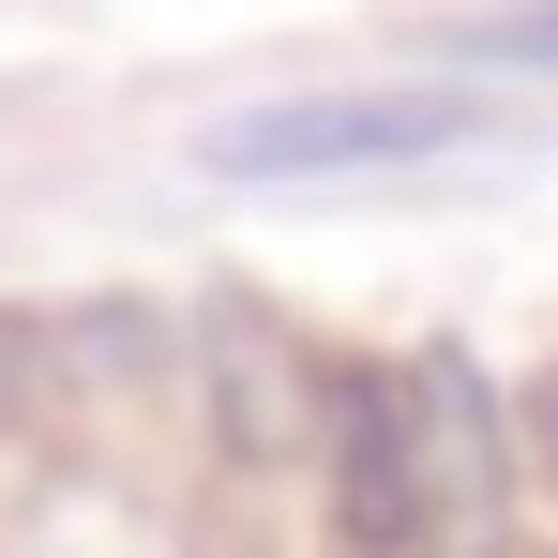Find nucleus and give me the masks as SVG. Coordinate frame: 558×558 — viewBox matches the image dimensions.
Returning <instances> with one entry per match:
<instances>
[{"label":"nucleus","instance_id":"obj_3","mask_svg":"<svg viewBox=\"0 0 558 558\" xmlns=\"http://www.w3.org/2000/svg\"><path fill=\"white\" fill-rule=\"evenodd\" d=\"M468 61H544V76H558V15H483Z\"/></svg>","mask_w":558,"mask_h":558},{"label":"nucleus","instance_id":"obj_2","mask_svg":"<svg viewBox=\"0 0 558 558\" xmlns=\"http://www.w3.org/2000/svg\"><path fill=\"white\" fill-rule=\"evenodd\" d=\"M453 498H438V453H423V377H332V529L363 558H423Z\"/></svg>","mask_w":558,"mask_h":558},{"label":"nucleus","instance_id":"obj_1","mask_svg":"<svg viewBox=\"0 0 558 558\" xmlns=\"http://www.w3.org/2000/svg\"><path fill=\"white\" fill-rule=\"evenodd\" d=\"M468 106L453 92H287L211 121V167L227 182H317V167H408V151H453Z\"/></svg>","mask_w":558,"mask_h":558}]
</instances>
